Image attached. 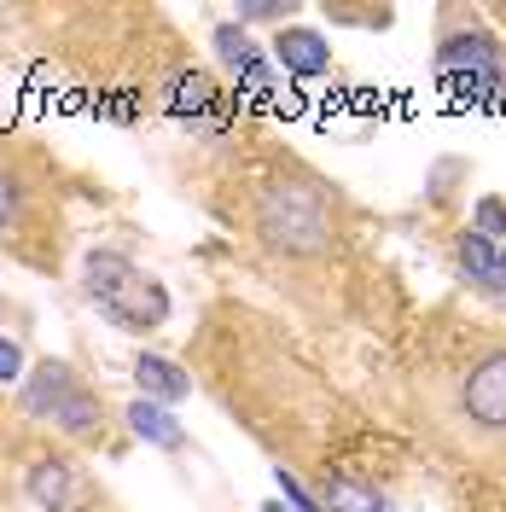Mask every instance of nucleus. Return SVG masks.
Here are the masks:
<instances>
[{
  "label": "nucleus",
  "instance_id": "1",
  "mask_svg": "<svg viewBox=\"0 0 506 512\" xmlns=\"http://www.w3.org/2000/svg\"><path fill=\"white\" fill-rule=\"evenodd\" d=\"M216 181L227 192L216 216L239 227V239L262 256L268 274H280L291 291L344 280V256L361 222L320 169L291 152H251L233 169L222 163Z\"/></svg>",
  "mask_w": 506,
  "mask_h": 512
},
{
  "label": "nucleus",
  "instance_id": "2",
  "mask_svg": "<svg viewBox=\"0 0 506 512\" xmlns=\"http://www.w3.org/2000/svg\"><path fill=\"white\" fill-rule=\"evenodd\" d=\"M408 408L425 443L454 460H506V332L472 315H431L402 355Z\"/></svg>",
  "mask_w": 506,
  "mask_h": 512
},
{
  "label": "nucleus",
  "instance_id": "3",
  "mask_svg": "<svg viewBox=\"0 0 506 512\" xmlns=\"http://www.w3.org/2000/svg\"><path fill=\"white\" fill-rule=\"evenodd\" d=\"M53 169L59 163L41 146L0 134V251L35 274H59L64 251H70V227H64V192L70 187Z\"/></svg>",
  "mask_w": 506,
  "mask_h": 512
},
{
  "label": "nucleus",
  "instance_id": "4",
  "mask_svg": "<svg viewBox=\"0 0 506 512\" xmlns=\"http://www.w3.org/2000/svg\"><path fill=\"white\" fill-rule=\"evenodd\" d=\"M12 402H18V414L41 425V431H53L64 443L76 448H111V402L99 396V384H88L64 355H41L30 361V373L24 384L12 390Z\"/></svg>",
  "mask_w": 506,
  "mask_h": 512
},
{
  "label": "nucleus",
  "instance_id": "5",
  "mask_svg": "<svg viewBox=\"0 0 506 512\" xmlns=\"http://www.w3.org/2000/svg\"><path fill=\"white\" fill-rule=\"evenodd\" d=\"M431 70L466 105H495L506 94V35L495 30L489 6H437Z\"/></svg>",
  "mask_w": 506,
  "mask_h": 512
},
{
  "label": "nucleus",
  "instance_id": "6",
  "mask_svg": "<svg viewBox=\"0 0 506 512\" xmlns=\"http://www.w3.org/2000/svg\"><path fill=\"white\" fill-rule=\"evenodd\" d=\"M82 297L99 320H111L128 338H158L175 320V297L146 262H134L123 245H94L82 256Z\"/></svg>",
  "mask_w": 506,
  "mask_h": 512
},
{
  "label": "nucleus",
  "instance_id": "7",
  "mask_svg": "<svg viewBox=\"0 0 506 512\" xmlns=\"http://www.w3.org/2000/svg\"><path fill=\"white\" fill-rule=\"evenodd\" d=\"M210 53H216V70H222L227 94L268 99L274 88H280V70H274L268 41H262V35H251L245 24H233V18H222V24L210 30Z\"/></svg>",
  "mask_w": 506,
  "mask_h": 512
},
{
  "label": "nucleus",
  "instance_id": "8",
  "mask_svg": "<svg viewBox=\"0 0 506 512\" xmlns=\"http://www.w3.org/2000/svg\"><path fill=\"white\" fill-rule=\"evenodd\" d=\"M24 495H30V507H41V512H76L82 495H88V478H82V466H76L70 454L41 448V454L24 460Z\"/></svg>",
  "mask_w": 506,
  "mask_h": 512
},
{
  "label": "nucleus",
  "instance_id": "9",
  "mask_svg": "<svg viewBox=\"0 0 506 512\" xmlns=\"http://www.w3.org/2000/svg\"><path fill=\"white\" fill-rule=\"evenodd\" d=\"M448 262H454L460 286H472L477 297L506 303V245H489L472 227H454V233H448Z\"/></svg>",
  "mask_w": 506,
  "mask_h": 512
},
{
  "label": "nucleus",
  "instance_id": "10",
  "mask_svg": "<svg viewBox=\"0 0 506 512\" xmlns=\"http://www.w3.org/2000/svg\"><path fill=\"white\" fill-rule=\"evenodd\" d=\"M268 53H274V70H280L285 82H315L332 70V47H326V35L309 30V24H285V30L268 35Z\"/></svg>",
  "mask_w": 506,
  "mask_h": 512
},
{
  "label": "nucleus",
  "instance_id": "11",
  "mask_svg": "<svg viewBox=\"0 0 506 512\" xmlns=\"http://www.w3.org/2000/svg\"><path fill=\"white\" fill-rule=\"evenodd\" d=\"M128 373H134V396H146V402L181 408V402L192 396V373L175 361V355H163V350H134Z\"/></svg>",
  "mask_w": 506,
  "mask_h": 512
},
{
  "label": "nucleus",
  "instance_id": "12",
  "mask_svg": "<svg viewBox=\"0 0 506 512\" xmlns=\"http://www.w3.org/2000/svg\"><path fill=\"white\" fill-rule=\"evenodd\" d=\"M123 425H128V437L163 448V454H187V448H192L181 414H169L163 402H146V396H134V402L123 408Z\"/></svg>",
  "mask_w": 506,
  "mask_h": 512
},
{
  "label": "nucleus",
  "instance_id": "13",
  "mask_svg": "<svg viewBox=\"0 0 506 512\" xmlns=\"http://www.w3.org/2000/svg\"><path fill=\"white\" fill-rule=\"evenodd\" d=\"M466 175H472V158H437L431 175H425V204L448 216L460 204V192H466Z\"/></svg>",
  "mask_w": 506,
  "mask_h": 512
},
{
  "label": "nucleus",
  "instance_id": "14",
  "mask_svg": "<svg viewBox=\"0 0 506 512\" xmlns=\"http://www.w3.org/2000/svg\"><path fill=\"white\" fill-rule=\"evenodd\" d=\"M227 18L245 24V30H251V24H274V30H285V24L303 18V6H297V0H233Z\"/></svg>",
  "mask_w": 506,
  "mask_h": 512
},
{
  "label": "nucleus",
  "instance_id": "15",
  "mask_svg": "<svg viewBox=\"0 0 506 512\" xmlns=\"http://www.w3.org/2000/svg\"><path fill=\"white\" fill-rule=\"evenodd\" d=\"M274 489H280V501L291 512H326V501H320V489L303 472H291V466H274Z\"/></svg>",
  "mask_w": 506,
  "mask_h": 512
},
{
  "label": "nucleus",
  "instance_id": "16",
  "mask_svg": "<svg viewBox=\"0 0 506 512\" xmlns=\"http://www.w3.org/2000/svg\"><path fill=\"white\" fill-rule=\"evenodd\" d=\"M472 233H483V239H489V245H506V198L501 192H483V198H477L472 204Z\"/></svg>",
  "mask_w": 506,
  "mask_h": 512
},
{
  "label": "nucleus",
  "instance_id": "17",
  "mask_svg": "<svg viewBox=\"0 0 506 512\" xmlns=\"http://www.w3.org/2000/svg\"><path fill=\"white\" fill-rule=\"evenodd\" d=\"M326 24H355V30H390L396 12L390 6H320Z\"/></svg>",
  "mask_w": 506,
  "mask_h": 512
},
{
  "label": "nucleus",
  "instance_id": "18",
  "mask_svg": "<svg viewBox=\"0 0 506 512\" xmlns=\"http://www.w3.org/2000/svg\"><path fill=\"white\" fill-rule=\"evenodd\" d=\"M24 373H30V344H24V332H6L0 326V384H24Z\"/></svg>",
  "mask_w": 506,
  "mask_h": 512
},
{
  "label": "nucleus",
  "instance_id": "19",
  "mask_svg": "<svg viewBox=\"0 0 506 512\" xmlns=\"http://www.w3.org/2000/svg\"><path fill=\"white\" fill-rule=\"evenodd\" d=\"M489 18H495V30L506 35V6H489Z\"/></svg>",
  "mask_w": 506,
  "mask_h": 512
},
{
  "label": "nucleus",
  "instance_id": "20",
  "mask_svg": "<svg viewBox=\"0 0 506 512\" xmlns=\"http://www.w3.org/2000/svg\"><path fill=\"white\" fill-rule=\"evenodd\" d=\"M256 512H291V507H285V501H262Z\"/></svg>",
  "mask_w": 506,
  "mask_h": 512
},
{
  "label": "nucleus",
  "instance_id": "21",
  "mask_svg": "<svg viewBox=\"0 0 506 512\" xmlns=\"http://www.w3.org/2000/svg\"><path fill=\"white\" fill-rule=\"evenodd\" d=\"M0 315H6V291H0Z\"/></svg>",
  "mask_w": 506,
  "mask_h": 512
}]
</instances>
